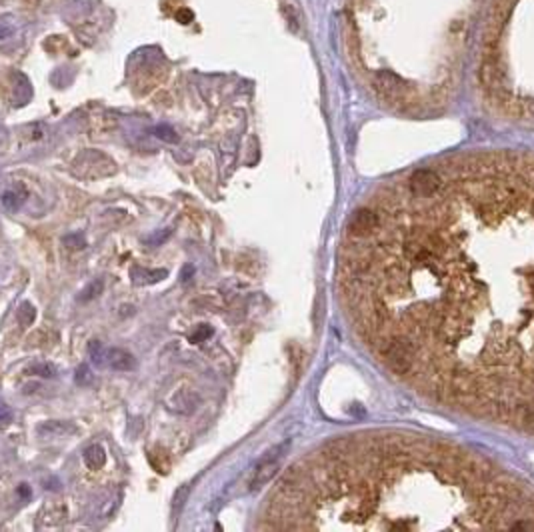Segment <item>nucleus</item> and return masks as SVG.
<instances>
[{
  "label": "nucleus",
  "mask_w": 534,
  "mask_h": 532,
  "mask_svg": "<svg viewBox=\"0 0 534 532\" xmlns=\"http://www.w3.org/2000/svg\"><path fill=\"white\" fill-rule=\"evenodd\" d=\"M374 345L380 350V354L384 356V360L388 362V367L396 374H408L415 369V362H417L418 358V348L406 336L395 334V336H388V338H380Z\"/></svg>",
  "instance_id": "f257e3e1"
},
{
  "label": "nucleus",
  "mask_w": 534,
  "mask_h": 532,
  "mask_svg": "<svg viewBox=\"0 0 534 532\" xmlns=\"http://www.w3.org/2000/svg\"><path fill=\"white\" fill-rule=\"evenodd\" d=\"M117 164L113 159H108L104 152L100 150H84L82 154L76 157V161L72 164V172L76 178H84V181H96V178H104L111 176L117 168Z\"/></svg>",
  "instance_id": "f03ea898"
},
{
  "label": "nucleus",
  "mask_w": 534,
  "mask_h": 532,
  "mask_svg": "<svg viewBox=\"0 0 534 532\" xmlns=\"http://www.w3.org/2000/svg\"><path fill=\"white\" fill-rule=\"evenodd\" d=\"M89 354H91V360H93L96 367H100V369L128 372L135 371V369L139 367L132 352H128V350H124V348H104L98 340H93V343L89 345Z\"/></svg>",
  "instance_id": "7ed1b4c3"
},
{
  "label": "nucleus",
  "mask_w": 534,
  "mask_h": 532,
  "mask_svg": "<svg viewBox=\"0 0 534 532\" xmlns=\"http://www.w3.org/2000/svg\"><path fill=\"white\" fill-rule=\"evenodd\" d=\"M286 446H288V442L280 444V446H277L275 450H270L260 463L256 464L255 474H253V481H251V490H260L262 486L268 485L277 476L280 459H282V452L286 450Z\"/></svg>",
  "instance_id": "20e7f679"
},
{
  "label": "nucleus",
  "mask_w": 534,
  "mask_h": 532,
  "mask_svg": "<svg viewBox=\"0 0 534 532\" xmlns=\"http://www.w3.org/2000/svg\"><path fill=\"white\" fill-rule=\"evenodd\" d=\"M441 176L434 170H417L408 181V188L417 198H432L441 190Z\"/></svg>",
  "instance_id": "39448f33"
},
{
  "label": "nucleus",
  "mask_w": 534,
  "mask_h": 532,
  "mask_svg": "<svg viewBox=\"0 0 534 532\" xmlns=\"http://www.w3.org/2000/svg\"><path fill=\"white\" fill-rule=\"evenodd\" d=\"M378 222H380V220H378V214H376L374 210L360 209L352 214L349 231L350 234L356 236V238H367V236H371V234L376 232Z\"/></svg>",
  "instance_id": "423d86ee"
},
{
  "label": "nucleus",
  "mask_w": 534,
  "mask_h": 532,
  "mask_svg": "<svg viewBox=\"0 0 534 532\" xmlns=\"http://www.w3.org/2000/svg\"><path fill=\"white\" fill-rule=\"evenodd\" d=\"M374 86H376L378 93L388 96V98H402V96H406V84L398 76L391 74V72H378L374 76Z\"/></svg>",
  "instance_id": "0eeeda50"
},
{
  "label": "nucleus",
  "mask_w": 534,
  "mask_h": 532,
  "mask_svg": "<svg viewBox=\"0 0 534 532\" xmlns=\"http://www.w3.org/2000/svg\"><path fill=\"white\" fill-rule=\"evenodd\" d=\"M38 437L43 439H67L78 432V428L72 422H62V420H47L43 424H38L36 428Z\"/></svg>",
  "instance_id": "6e6552de"
},
{
  "label": "nucleus",
  "mask_w": 534,
  "mask_h": 532,
  "mask_svg": "<svg viewBox=\"0 0 534 532\" xmlns=\"http://www.w3.org/2000/svg\"><path fill=\"white\" fill-rule=\"evenodd\" d=\"M168 277V270L166 268H142V266H135L130 270V278H132V284L137 286H148V284H156L164 278Z\"/></svg>",
  "instance_id": "1a4fd4ad"
},
{
  "label": "nucleus",
  "mask_w": 534,
  "mask_h": 532,
  "mask_svg": "<svg viewBox=\"0 0 534 532\" xmlns=\"http://www.w3.org/2000/svg\"><path fill=\"white\" fill-rule=\"evenodd\" d=\"M200 404V396L194 393V391H181V393L174 396V402H172V410L181 413V415H192Z\"/></svg>",
  "instance_id": "9d476101"
},
{
  "label": "nucleus",
  "mask_w": 534,
  "mask_h": 532,
  "mask_svg": "<svg viewBox=\"0 0 534 532\" xmlns=\"http://www.w3.org/2000/svg\"><path fill=\"white\" fill-rule=\"evenodd\" d=\"M82 459H84V464L91 468V470H100L104 464H106V452L100 444H91L84 452H82Z\"/></svg>",
  "instance_id": "9b49d317"
},
{
  "label": "nucleus",
  "mask_w": 534,
  "mask_h": 532,
  "mask_svg": "<svg viewBox=\"0 0 534 532\" xmlns=\"http://www.w3.org/2000/svg\"><path fill=\"white\" fill-rule=\"evenodd\" d=\"M148 463L159 474H168V470H170V459H168L166 450H152L148 454Z\"/></svg>",
  "instance_id": "f8f14e48"
},
{
  "label": "nucleus",
  "mask_w": 534,
  "mask_h": 532,
  "mask_svg": "<svg viewBox=\"0 0 534 532\" xmlns=\"http://www.w3.org/2000/svg\"><path fill=\"white\" fill-rule=\"evenodd\" d=\"M24 198H26V192H16V190H6L4 194H2V207L6 210H10V212H16V210L23 207Z\"/></svg>",
  "instance_id": "ddd939ff"
},
{
  "label": "nucleus",
  "mask_w": 534,
  "mask_h": 532,
  "mask_svg": "<svg viewBox=\"0 0 534 532\" xmlns=\"http://www.w3.org/2000/svg\"><path fill=\"white\" fill-rule=\"evenodd\" d=\"M102 290H104V282L100 280V278H96V280H91L82 290H80V294H78V301L80 302H89L96 299V297H100L102 294Z\"/></svg>",
  "instance_id": "4468645a"
},
{
  "label": "nucleus",
  "mask_w": 534,
  "mask_h": 532,
  "mask_svg": "<svg viewBox=\"0 0 534 532\" xmlns=\"http://www.w3.org/2000/svg\"><path fill=\"white\" fill-rule=\"evenodd\" d=\"M28 374L30 376H40V378H52L54 374H56V369L52 367V365H48V362H34V365H30L28 367Z\"/></svg>",
  "instance_id": "2eb2a0df"
},
{
  "label": "nucleus",
  "mask_w": 534,
  "mask_h": 532,
  "mask_svg": "<svg viewBox=\"0 0 534 532\" xmlns=\"http://www.w3.org/2000/svg\"><path fill=\"white\" fill-rule=\"evenodd\" d=\"M34 319H36L34 306L30 302H23L21 308H19V323L23 324V326H30V324L34 323Z\"/></svg>",
  "instance_id": "dca6fc26"
},
{
  "label": "nucleus",
  "mask_w": 534,
  "mask_h": 532,
  "mask_svg": "<svg viewBox=\"0 0 534 532\" xmlns=\"http://www.w3.org/2000/svg\"><path fill=\"white\" fill-rule=\"evenodd\" d=\"M170 236H172V229L156 231V232H152L150 236H146V238H144V244H148V246H161V244H164V242H166Z\"/></svg>",
  "instance_id": "f3484780"
},
{
  "label": "nucleus",
  "mask_w": 534,
  "mask_h": 532,
  "mask_svg": "<svg viewBox=\"0 0 534 532\" xmlns=\"http://www.w3.org/2000/svg\"><path fill=\"white\" fill-rule=\"evenodd\" d=\"M76 384H80V386H89L91 382H93L94 374L93 371L89 369V365H80L78 369H76Z\"/></svg>",
  "instance_id": "a211bd4d"
},
{
  "label": "nucleus",
  "mask_w": 534,
  "mask_h": 532,
  "mask_svg": "<svg viewBox=\"0 0 534 532\" xmlns=\"http://www.w3.org/2000/svg\"><path fill=\"white\" fill-rule=\"evenodd\" d=\"M154 137H159L161 140H164V142H170V144H174V142H178V135L170 128V126H166V124H163V126H156L154 130Z\"/></svg>",
  "instance_id": "6ab92c4d"
},
{
  "label": "nucleus",
  "mask_w": 534,
  "mask_h": 532,
  "mask_svg": "<svg viewBox=\"0 0 534 532\" xmlns=\"http://www.w3.org/2000/svg\"><path fill=\"white\" fill-rule=\"evenodd\" d=\"M62 244L69 246L70 251H78V248H84V246H86V240H84V236H80V234H69V236L62 238Z\"/></svg>",
  "instance_id": "aec40b11"
},
{
  "label": "nucleus",
  "mask_w": 534,
  "mask_h": 532,
  "mask_svg": "<svg viewBox=\"0 0 534 532\" xmlns=\"http://www.w3.org/2000/svg\"><path fill=\"white\" fill-rule=\"evenodd\" d=\"M210 334H212V328H210L209 324H200V326L196 328V332L190 334V343L200 345V343H205V340L209 338Z\"/></svg>",
  "instance_id": "412c9836"
},
{
  "label": "nucleus",
  "mask_w": 534,
  "mask_h": 532,
  "mask_svg": "<svg viewBox=\"0 0 534 532\" xmlns=\"http://www.w3.org/2000/svg\"><path fill=\"white\" fill-rule=\"evenodd\" d=\"M188 494H190V486L188 485H183L176 490V494H174V510H181L185 507V502L188 500Z\"/></svg>",
  "instance_id": "4be33fe9"
},
{
  "label": "nucleus",
  "mask_w": 534,
  "mask_h": 532,
  "mask_svg": "<svg viewBox=\"0 0 534 532\" xmlns=\"http://www.w3.org/2000/svg\"><path fill=\"white\" fill-rule=\"evenodd\" d=\"M192 275H194V266H192V264H186L185 268H183V273H181V282L186 284V282L192 278Z\"/></svg>",
  "instance_id": "5701e85b"
},
{
  "label": "nucleus",
  "mask_w": 534,
  "mask_h": 532,
  "mask_svg": "<svg viewBox=\"0 0 534 532\" xmlns=\"http://www.w3.org/2000/svg\"><path fill=\"white\" fill-rule=\"evenodd\" d=\"M10 418H12L10 408L4 402H0V422H10Z\"/></svg>",
  "instance_id": "b1692460"
},
{
  "label": "nucleus",
  "mask_w": 534,
  "mask_h": 532,
  "mask_svg": "<svg viewBox=\"0 0 534 532\" xmlns=\"http://www.w3.org/2000/svg\"><path fill=\"white\" fill-rule=\"evenodd\" d=\"M178 21H181V23H190V21H192V12L183 10V12H181V16H178Z\"/></svg>",
  "instance_id": "393cba45"
},
{
  "label": "nucleus",
  "mask_w": 534,
  "mask_h": 532,
  "mask_svg": "<svg viewBox=\"0 0 534 532\" xmlns=\"http://www.w3.org/2000/svg\"><path fill=\"white\" fill-rule=\"evenodd\" d=\"M529 111H531V113H533V115H534V100H533V102H529Z\"/></svg>",
  "instance_id": "a878e982"
}]
</instances>
